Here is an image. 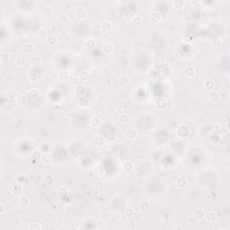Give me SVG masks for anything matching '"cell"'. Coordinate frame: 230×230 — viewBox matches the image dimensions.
I'll list each match as a JSON object with an SVG mask.
<instances>
[{
    "instance_id": "cell-1",
    "label": "cell",
    "mask_w": 230,
    "mask_h": 230,
    "mask_svg": "<svg viewBox=\"0 0 230 230\" xmlns=\"http://www.w3.org/2000/svg\"><path fill=\"white\" fill-rule=\"evenodd\" d=\"M176 133L180 138H187L190 136L191 130L186 124H180L176 129Z\"/></svg>"
},
{
    "instance_id": "cell-2",
    "label": "cell",
    "mask_w": 230,
    "mask_h": 230,
    "mask_svg": "<svg viewBox=\"0 0 230 230\" xmlns=\"http://www.w3.org/2000/svg\"><path fill=\"white\" fill-rule=\"evenodd\" d=\"M137 136H138V133H137L136 130H134V129H128L124 132V137L129 141L135 140L137 139Z\"/></svg>"
},
{
    "instance_id": "cell-3",
    "label": "cell",
    "mask_w": 230,
    "mask_h": 230,
    "mask_svg": "<svg viewBox=\"0 0 230 230\" xmlns=\"http://www.w3.org/2000/svg\"><path fill=\"white\" fill-rule=\"evenodd\" d=\"M103 50L107 55H112L115 51V46L112 42H106L103 46Z\"/></svg>"
},
{
    "instance_id": "cell-4",
    "label": "cell",
    "mask_w": 230,
    "mask_h": 230,
    "mask_svg": "<svg viewBox=\"0 0 230 230\" xmlns=\"http://www.w3.org/2000/svg\"><path fill=\"white\" fill-rule=\"evenodd\" d=\"M168 107V101L166 98H159L156 102V108L157 110H166Z\"/></svg>"
},
{
    "instance_id": "cell-5",
    "label": "cell",
    "mask_w": 230,
    "mask_h": 230,
    "mask_svg": "<svg viewBox=\"0 0 230 230\" xmlns=\"http://www.w3.org/2000/svg\"><path fill=\"white\" fill-rule=\"evenodd\" d=\"M86 16V9L85 7H78L75 11V17L77 20H83Z\"/></svg>"
},
{
    "instance_id": "cell-6",
    "label": "cell",
    "mask_w": 230,
    "mask_h": 230,
    "mask_svg": "<svg viewBox=\"0 0 230 230\" xmlns=\"http://www.w3.org/2000/svg\"><path fill=\"white\" fill-rule=\"evenodd\" d=\"M204 218H205V219L207 220V222H209V223H213V222H215L216 220H217L218 216H217V213H216L215 211H213V210H209V211H207V212L205 213Z\"/></svg>"
},
{
    "instance_id": "cell-7",
    "label": "cell",
    "mask_w": 230,
    "mask_h": 230,
    "mask_svg": "<svg viewBox=\"0 0 230 230\" xmlns=\"http://www.w3.org/2000/svg\"><path fill=\"white\" fill-rule=\"evenodd\" d=\"M195 73H196V70H195V69H194L192 66H187L185 69H183V75H184V76L187 77V78H192V77H194Z\"/></svg>"
},
{
    "instance_id": "cell-8",
    "label": "cell",
    "mask_w": 230,
    "mask_h": 230,
    "mask_svg": "<svg viewBox=\"0 0 230 230\" xmlns=\"http://www.w3.org/2000/svg\"><path fill=\"white\" fill-rule=\"evenodd\" d=\"M221 140H222V137L218 133H213V134L210 135V137H209V142L213 146L219 145L221 142Z\"/></svg>"
},
{
    "instance_id": "cell-9",
    "label": "cell",
    "mask_w": 230,
    "mask_h": 230,
    "mask_svg": "<svg viewBox=\"0 0 230 230\" xmlns=\"http://www.w3.org/2000/svg\"><path fill=\"white\" fill-rule=\"evenodd\" d=\"M223 44V40L221 37H214L210 40V46L214 49H219Z\"/></svg>"
},
{
    "instance_id": "cell-10",
    "label": "cell",
    "mask_w": 230,
    "mask_h": 230,
    "mask_svg": "<svg viewBox=\"0 0 230 230\" xmlns=\"http://www.w3.org/2000/svg\"><path fill=\"white\" fill-rule=\"evenodd\" d=\"M89 124L93 129H98L102 125V120L98 116H93V118H91Z\"/></svg>"
},
{
    "instance_id": "cell-11",
    "label": "cell",
    "mask_w": 230,
    "mask_h": 230,
    "mask_svg": "<svg viewBox=\"0 0 230 230\" xmlns=\"http://www.w3.org/2000/svg\"><path fill=\"white\" fill-rule=\"evenodd\" d=\"M113 30V24L109 21H104L101 23V31L104 33H110Z\"/></svg>"
},
{
    "instance_id": "cell-12",
    "label": "cell",
    "mask_w": 230,
    "mask_h": 230,
    "mask_svg": "<svg viewBox=\"0 0 230 230\" xmlns=\"http://www.w3.org/2000/svg\"><path fill=\"white\" fill-rule=\"evenodd\" d=\"M29 63L32 67H40L42 63V59L40 56H33L30 58L29 59Z\"/></svg>"
},
{
    "instance_id": "cell-13",
    "label": "cell",
    "mask_w": 230,
    "mask_h": 230,
    "mask_svg": "<svg viewBox=\"0 0 230 230\" xmlns=\"http://www.w3.org/2000/svg\"><path fill=\"white\" fill-rule=\"evenodd\" d=\"M17 105L21 106V107H23L27 104V103H28V98H27V96H25V94L23 93H20L18 94V96L16 100Z\"/></svg>"
},
{
    "instance_id": "cell-14",
    "label": "cell",
    "mask_w": 230,
    "mask_h": 230,
    "mask_svg": "<svg viewBox=\"0 0 230 230\" xmlns=\"http://www.w3.org/2000/svg\"><path fill=\"white\" fill-rule=\"evenodd\" d=\"M30 204V199L27 196H20L18 200V205L22 209L27 208Z\"/></svg>"
},
{
    "instance_id": "cell-15",
    "label": "cell",
    "mask_w": 230,
    "mask_h": 230,
    "mask_svg": "<svg viewBox=\"0 0 230 230\" xmlns=\"http://www.w3.org/2000/svg\"><path fill=\"white\" fill-rule=\"evenodd\" d=\"M175 185H176L178 188L183 189L185 187H187L188 185V181L184 176H179L175 180Z\"/></svg>"
},
{
    "instance_id": "cell-16",
    "label": "cell",
    "mask_w": 230,
    "mask_h": 230,
    "mask_svg": "<svg viewBox=\"0 0 230 230\" xmlns=\"http://www.w3.org/2000/svg\"><path fill=\"white\" fill-rule=\"evenodd\" d=\"M176 60H177L176 56H175L174 54H173V53L172 54H168V55L165 59V62H166V66H168V67L173 66L175 63H176Z\"/></svg>"
},
{
    "instance_id": "cell-17",
    "label": "cell",
    "mask_w": 230,
    "mask_h": 230,
    "mask_svg": "<svg viewBox=\"0 0 230 230\" xmlns=\"http://www.w3.org/2000/svg\"><path fill=\"white\" fill-rule=\"evenodd\" d=\"M6 96L8 100H16L18 96V93L15 88H9L6 93Z\"/></svg>"
},
{
    "instance_id": "cell-18",
    "label": "cell",
    "mask_w": 230,
    "mask_h": 230,
    "mask_svg": "<svg viewBox=\"0 0 230 230\" xmlns=\"http://www.w3.org/2000/svg\"><path fill=\"white\" fill-rule=\"evenodd\" d=\"M75 93L76 94H78V96H85V94L86 93V87L85 85L83 84H78L75 87Z\"/></svg>"
},
{
    "instance_id": "cell-19",
    "label": "cell",
    "mask_w": 230,
    "mask_h": 230,
    "mask_svg": "<svg viewBox=\"0 0 230 230\" xmlns=\"http://www.w3.org/2000/svg\"><path fill=\"white\" fill-rule=\"evenodd\" d=\"M149 18H150V21H151L152 23H159V22L162 20V15H161V13H160L158 11H153V12H151V13H150Z\"/></svg>"
},
{
    "instance_id": "cell-20",
    "label": "cell",
    "mask_w": 230,
    "mask_h": 230,
    "mask_svg": "<svg viewBox=\"0 0 230 230\" xmlns=\"http://www.w3.org/2000/svg\"><path fill=\"white\" fill-rule=\"evenodd\" d=\"M85 46L86 48V50H93L96 47V40L93 39V38H89L86 40V43H85Z\"/></svg>"
},
{
    "instance_id": "cell-21",
    "label": "cell",
    "mask_w": 230,
    "mask_h": 230,
    "mask_svg": "<svg viewBox=\"0 0 230 230\" xmlns=\"http://www.w3.org/2000/svg\"><path fill=\"white\" fill-rule=\"evenodd\" d=\"M220 99V93L218 91H211L209 93V100L212 103H218Z\"/></svg>"
},
{
    "instance_id": "cell-22",
    "label": "cell",
    "mask_w": 230,
    "mask_h": 230,
    "mask_svg": "<svg viewBox=\"0 0 230 230\" xmlns=\"http://www.w3.org/2000/svg\"><path fill=\"white\" fill-rule=\"evenodd\" d=\"M23 50L24 53L30 55V54L34 53V51H35V45L33 43H24Z\"/></svg>"
},
{
    "instance_id": "cell-23",
    "label": "cell",
    "mask_w": 230,
    "mask_h": 230,
    "mask_svg": "<svg viewBox=\"0 0 230 230\" xmlns=\"http://www.w3.org/2000/svg\"><path fill=\"white\" fill-rule=\"evenodd\" d=\"M130 23H131V25H132V26L139 28V27L142 26V24H143V19H142V17L139 16H135L132 18V20L130 21Z\"/></svg>"
},
{
    "instance_id": "cell-24",
    "label": "cell",
    "mask_w": 230,
    "mask_h": 230,
    "mask_svg": "<svg viewBox=\"0 0 230 230\" xmlns=\"http://www.w3.org/2000/svg\"><path fill=\"white\" fill-rule=\"evenodd\" d=\"M122 170L125 173H131L134 170V165L131 161H125L122 164Z\"/></svg>"
},
{
    "instance_id": "cell-25",
    "label": "cell",
    "mask_w": 230,
    "mask_h": 230,
    "mask_svg": "<svg viewBox=\"0 0 230 230\" xmlns=\"http://www.w3.org/2000/svg\"><path fill=\"white\" fill-rule=\"evenodd\" d=\"M53 15V10L51 8V6H46L42 9V16L45 18H49Z\"/></svg>"
},
{
    "instance_id": "cell-26",
    "label": "cell",
    "mask_w": 230,
    "mask_h": 230,
    "mask_svg": "<svg viewBox=\"0 0 230 230\" xmlns=\"http://www.w3.org/2000/svg\"><path fill=\"white\" fill-rule=\"evenodd\" d=\"M204 215H205V211L201 209H197L192 213L193 218L197 220H200L202 219H204Z\"/></svg>"
},
{
    "instance_id": "cell-27",
    "label": "cell",
    "mask_w": 230,
    "mask_h": 230,
    "mask_svg": "<svg viewBox=\"0 0 230 230\" xmlns=\"http://www.w3.org/2000/svg\"><path fill=\"white\" fill-rule=\"evenodd\" d=\"M27 93H28V96L31 99H36L40 96V91H39L38 88L33 87V88H31V89H29L28 91H27Z\"/></svg>"
},
{
    "instance_id": "cell-28",
    "label": "cell",
    "mask_w": 230,
    "mask_h": 230,
    "mask_svg": "<svg viewBox=\"0 0 230 230\" xmlns=\"http://www.w3.org/2000/svg\"><path fill=\"white\" fill-rule=\"evenodd\" d=\"M151 209V203L148 200H143L139 204V209L142 212H146Z\"/></svg>"
},
{
    "instance_id": "cell-29",
    "label": "cell",
    "mask_w": 230,
    "mask_h": 230,
    "mask_svg": "<svg viewBox=\"0 0 230 230\" xmlns=\"http://www.w3.org/2000/svg\"><path fill=\"white\" fill-rule=\"evenodd\" d=\"M93 143L94 145H96V146L98 147H102L104 146L105 144V139L103 136H100V135H98V136H96L93 139Z\"/></svg>"
},
{
    "instance_id": "cell-30",
    "label": "cell",
    "mask_w": 230,
    "mask_h": 230,
    "mask_svg": "<svg viewBox=\"0 0 230 230\" xmlns=\"http://www.w3.org/2000/svg\"><path fill=\"white\" fill-rule=\"evenodd\" d=\"M159 71L156 69H149L147 72V76L149 77L151 80H157L158 77H159Z\"/></svg>"
},
{
    "instance_id": "cell-31",
    "label": "cell",
    "mask_w": 230,
    "mask_h": 230,
    "mask_svg": "<svg viewBox=\"0 0 230 230\" xmlns=\"http://www.w3.org/2000/svg\"><path fill=\"white\" fill-rule=\"evenodd\" d=\"M129 83H130V79L127 76L122 75L118 77V84L120 86H125L129 85Z\"/></svg>"
},
{
    "instance_id": "cell-32",
    "label": "cell",
    "mask_w": 230,
    "mask_h": 230,
    "mask_svg": "<svg viewBox=\"0 0 230 230\" xmlns=\"http://www.w3.org/2000/svg\"><path fill=\"white\" fill-rule=\"evenodd\" d=\"M40 160L43 165H50L51 163V156L49 153H42Z\"/></svg>"
},
{
    "instance_id": "cell-33",
    "label": "cell",
    "mask_w": 230,
    "mask_h": 230,
    "mask_svg": "<svg viewBox=\"0 0 230 230\" xmlns=\"http://www.w3.org/2000/svg\"><path fill=\"white\" fill-rule=\"evenodd\" d=\"M46 42H47V44H49L50 46H54L58 43V38H57V36L53 35V34H49V36L46 39Z\"/></svg>"
},
{
    "instance_id": "cell-34",
    "label": "cell",
    "mask_w": 230,
    "mask_h": 230,
    "mask_svg": "<svg viewBox=\"0 0 230 230\" xmlns=\"http://www.w3.org/2000/svg\"><path fill=\"white\" fill-rule=\"evenodd\" d=\"M69 72L66 70V69H62L59 72V79L60 81H66L69 78Z\"/></svg>"
},
{
    "instance_id": "cell-35",
    "label": "cell",
    "mask_w": 230,
    "mask_h": 230,
    "mask_svg": "<svg viewBox=\"0 0 230 230\" xmlns=\"http://www.w3.org/2000/svg\"><path fill=\"white\" fill-rule=\"evenodd\" d=\"M78 105L81 107V108H86L88 106L89 104V100L86 97V96H80L79 99H78V102H77Z\"/></svg>"
},
{
    "instance_id": "cell-36",
    "label": "cell",
    "mask_w": 230,
    "mask_h": 230,
    "mask_svg": "<svg viewBox=\"0 0 230 230\" xmlns=\"http://www.w3.org/2000/svg\"><path fill=\"white\" fill-rule=\"evenodd\" d=\"M117 112V108L114 104H110L106 107V114L109 116H113Z\"/></svg>"
},
{
    "instance_id": "cell-37",
    "label": "cell",
    "mask_w": 230,
    "mask_h": 230,
    "mask_svg": "<svg viewBox=\"0 0 230 230\" xmlns=\"http://www.w3.org/2000/svg\"><path fill=\"white\" fill-rule=\"evenodd\" d=\"M216 86V83L214 80H207L206 82L204 83V88L207 90V91H212L214 89V87Z\"/></svg>"
},
{
    "instance_id": "cell-38",
    "label": "cell",
    "mask_w": 230,
    "mask_h": 230,
    "mask_svg": "<svg viewBox=\"0 0 230 230\" xmlns=\"http://www.w3.org/2000/svg\"><path fill=\"white\" fill-rule=\"evenodd\" d=\"M172 5H173V7L174 9H182L184 5H185V2L183 1V0H173V1L172 2Z\"/></svg>"
},
{
    "instance_id": "cell-39",
    "label": "cell",
    "mask_w": 230,
    "mask_h": 230,
    "mask_svg": "<svg viewBox=\"0 0 230 230\" xmlns=\"http://www.w3.org/2000/svg\"><path fill=\"white\" fill-rule=\"evenodd\" d=\"M161 74H162V76H163L164 77H169L172 75L171 67H168V66L164 67L163 69H161Z\"/></svg>"
},
{
    "instance_id": "cell-40",
    "label": "cell",
    "mask_w": 230,
    "mask_h": 230,
    "mask_svg": "<svg viewBox=\"0 0 230 230\" xmlns=\"http://www.w3.org/2000/svg\"><path fill=\"white\" fill-rule=\"evenodd\" d=\"M37 36H38V38H40V39H47V37L49 36V33H48V31H47V29H45V28H42V29H39L38 30V32H37Z\"/></svg>"
},
{
    "instance_id": "cell-41",
    "label": "cell",
    "mask_w": 230,
    "mask_h": 230,
    "mask_svg": "<svg viewBox=\"0 0 230 230\" xmlns=\"http://www.w3.org/2000/svg\"><path fill=\"white\" fill-rule=\"evenodd\" d=\"M38 79H39V75L36 71H31L28 74V80L30 81V82L34 83Z\"/></svg>"
},
{
    "instance_id": "cell-42",
    "label": "cell",
    "mask_w": 230,
    "mask_h": 230,
    "mask_svg": "<svg viewBox=\"0 0 230 230\" xmlns=\"http://www.w3.org/2000/svg\"><path fill=\"white\" fill-rule=\"evenodd\" d=\"M94 173L98 177H103L104 174V168L102 166H96L94 167Z\"/></svg>"
},
{
    "instance_id": "cell-43",
    "label": "cell",
    "mask_w": 230,
    "mask_h": 230,
    "mask_svg": "<svg viewBox=\"0 0 230 230\" xmlns=\"http://www.w3.org/2000/svg\"><path fill=\"white\" fill-rule=\"evenodd\" d=\"M11 192L15 197H20L23 194V190H22V188L20 186H16V187L13 188V190H12Z\"/></svg>"
},
{
    "instance_id": "cell-44",
    "label": "cell",
    "mask_w": 230,
    "mask_h": 230,
    "mask_svg": "<svg viewBox=\"0 0 230 230\" xmlns=\"http://www.w3.org/2000/svg\"><path fill=\"white\" fill-rule=\"evenodd\" d=\"M119 120L120 123L122 124H127L130 122V116L126 113H121L119 117Z\"/></svg>"
},
{
    "instance_id": "cell-45",
    "label": "cell",
    "mask_w": 230,
    "mask_h": 230,
    "mask_svg": "<svg viewBox=\"0 0 230 230\" xmlns=\"http://www.w3.org/2000/svg\"><path fill=\"white\" fill-rule=\"evenodd\" d=\"M10 59V54L7 51H2L0 53V60H1L2 63L7 62Z\"/></svg>"
},
{
    "instance_id": "cell-46",
    "label": "cell",
    "mask_w": 230,
    "mask_h": 230,
    "mask_svg": "<svg viewBox=\"0 0 230 230\" xmlns=\"http://www.w3.org/2000/svg\"><path fill=\"white\" fill-rule=\"evenodd\" d=\"M89 78H90L89 71H83L79 75V79L82 81V82H86V81L89 80Z\"/></svg>"
},
{
    "instance_id": "cell-47",
    "label": "cell",
    "mask_w": 230,
    "mask_h": 230,
    "mask_svg": "<svg viewBox=\"0 0 230 230\" xmlns=\"http://www.w3.org/2000/svg\"><path fill=\"white\" fill-rule=\"evenodd\" d=\"M134 16H135V15H134V12H133L132 10H127V11L123 13V18H124L126 21H131Z\"/></svg>"
},
{
    "instance_id": "cell-48",
    "label": "cell",
    "mask_w": 230,
    "mask_h": 230,
    "mask_svg": "<svg viewBox=\"0 0 230 230\" xmlns=\"http://www.w3.org/2000/svg\"><path fill=\"white\" fill-rule=\"evenodd\" d=\"M43 182H44V183L47 184V185H52V184L54 183V182H55V179L53 178L52 175L48 174V175H46V176L44 177Z\"/></svg>"
},
{
    "instance_id": "cell-49",
    "label": "cell",
    "mask_w": 230,
    "mask_h": 230,
    "mask_svg": "<svg viewBox=\"0 0 230 230\" xmlns=\"http://www.w3.org/2000/svg\"><path fill=\"white\" fill-rule=\"evenodd\" d=\"M194 10L197 13H201L202 11L204 10V5L201 1H198L195 5H194Z\"/></svg>"
},
{
    "instance_id": "cell-50",
    "label": "cell",
    "mask_w": 230,
    "mask_h": 230,
    "mask_svg": "<svg viewBox=\"0 0 230 230\" xmlns=\"http://www.w3.org/2000/svg\"><path fill=\"white\" fill-rule=\"evenodd\" d=\"M16 64L19 67H23L26 64V59L23 56H18L16 59Z\"/></svg>"
},
{
    "instance_id": "cell-51",
    "label": "cell",
    "mask_w": 230,
    "mask_h": 230,
    "mask_svg": "<svg viewBox=\"0 0 230 230\" xmlns=\"http://www.w3.org/2000/svg\"><path fill=\"white\" fill-rule=\"evenodd\" d=\"M67 19H69V17H67V16L66 15V13H60V15L57 17V21L61 24L66 23L67 22Z\"/></svg>"
},
{
    "instance_id": "cell-52",
    "label": "cell",
    "mask_w": 230,
    "mask_h": 230,
    "mask_svg": "<svg viewBox=\"0 0 230 230\" xmlns=\"http://www.w3.org/2000/svg\"><path fill=\"white\" fill-rule=\"evenodd\" d=\"M102 219L104 223H109L112 219V215L109 212H104L102 215Z\"/></svg>"
},
{
    "instance_id": "cell-53",
    "label": "cell",
    "mask_w": 230,
    "mask_h": 230,
    "mask_svg": "<svg viewBox=\"0 0 230 230\" xmlns=\"http://www.w3.org/2000/svg\"><path fill=\"white\" fill-rule=\"evenodd\" d=\"M42 152L40 150H33L31 154V158H33V160H39L40 159V156H42Z\"/></svg>"
},
{
    "instance_id": "cell-54",
    "label": "cell",
    "mask_w": 230,
    "mask_h": 230,
    "mask_svg": "<svg viewBox=\"0 0 230 230\" xmlns=\"http://www.w3.org/2000/svg\"><path fill=\"white\" fill-rule=\"evenodd\" d=\"M5 80L6 81L7 83H12L13 81L16 80V76L15 74L13 73H7L6 76H5Z\"/></svg>"
},
{
    "instance_id": "cell-55",
    "label": "cell",
    "mask_w": 230,
    "mask_h": 230,
    "mask_svg": "<svg viewBox=\"0 0 230 230\" xmlns=\"http://www.w3.org/2000/svg\"><path fill=\"white\" fill-rule=\"evenodd\" d=\"M69 43H67V42H61V43L59 45V50L60 51H62V52L67 51V50H69Z\"/></svg>"
},
{
    "instance_id": "cell-56",
    "label": "cell",
    "mask_w": 230,
    "mask_h": 230,
    "mask_svg": "<svg viewBox=\"0 0 230 230\" xmlns=\"http://www.w3.org/2000/svg\"><path fill=\"white\" fill-rule=\"evenodd\" d=\"M121 217H122V215H121L120 212L115 211V212H113V216H112V219H113L115 222H119V221H120Z\"/></svg>"
},
{
    "instance_id": "cell-57",
    "label": "cell",
    "mask_w": 230,
    "mask_h": 230,
    "mask_svg": "<svg viewBox=\"0 0 230 230\" xmlns=\"http://www.w3.org/2000/svg\"><path fill=\"white\" fill-rule=\"evenodd\" d=\"M120 107L121 110H128L129 108H130V103H129V101H126V100L121 101V102L120 103Z\"/></svg>"
},
{
    "instance_id": "cell-58",
    "label": "cell",
    "mask_w": 230,
    "mask_h": 230,
    "mask_svg": "<svg viewBox=\"0 0 230 230\" xmlns=\"http://www.w3.org/2000/svg\"><path fill=\"white\" fill-rule=\"evenodd\" d=\"M124 214H125V216H127V217H133V215L135 214V210H134L133 208L129 207V208L125 209Z\"/></svg>"
},
{
    "instance_id": "cell-59",
    "label": "cell",
    "mask_w": 230,
    "mask_h": 230,
    "mask_svg": "<svg viewBox=\"0 0 230 230\" xmlns=\"http://www.w3.org/2000/svg\"><path fill=\"white\" fill-rule=\"evenodd\" d=\"M40 228H42V226H40L39 223H32L29 226L30 230H40Z\"/></svg>"
},
{
    "instance_id": "cell-60",
    "label": "cell",
    "mask_w": 230,
    "mask_h": 230,
    "mask_svg": "<svg viewBox=\"0 0 230 230\" xmlns=\"http://www.w3.org/2000/svg\"><path fill=\"white\" fill-rule=\"evenodd\" d=\"M133 218H134V221H136V222H139L142 219V215L141 213H136L135 212V214L133 215Z\"/></svg>"
},
{
    "instance_id": "cell-61",
    "label": "cell",
    "mask_w": 230,
    "mask_h": 230,
    "mask_svg": "<svg viewBox=\"0 0 230 230\" xmlns=\"http://www.w3.org/2000/svg\"><path fill=\"white\" fill-rule=\"evenodd\" d=\"M6 207L4 204V202H1V203H0V215L3 216L6 213Z\"/></svg>"
},
{
    "instance_id": "cell-62",
    "label": "cell",
    "mask_w": 230,
    "mask_h": 230,
    "mask_svg": "<svg viewBox=\"0 0 230 230\" xmlns=\"http://www.w3.org/2000/svg\"><path fill=\"white\" fill-rule=\"evenodd\" d=\"M67 193V189L66 187H60L59 189V194L60 196H64Z\"/></svg>"
},
{
    "instance_id": "cell-63",
    "label": "cell",
    "mask_w": 230,
    "mask_h": 230,
    "mask_svg": "<svg viewBox=\"0 0 230 230\" xmlns=\"http://www.w3.org/2000/svg\"><path fill=\"white\" fill-rule=\"evenodd\" d=\"M49 208L51 209H56L58 208V203L56 201H50V203L49 204Z\"/></svg>"
},
{
    "instance_id": "cell-64",
    "label": "cell",
    "mask_w": 230,
    "mask_h": 230,
    "mask_svg": "<svg viewBox=\"0 0 230 230\" xmlns=\"http://www.w3.org/2000/svg\"><path fill=\"white\" fill-rule=\"evenodd\" d=\"M24 181H25V178H24V176H22V175H20V176H18V178H17V182H18L19 183H24Z\"/></svg>"
}]
</instances>
